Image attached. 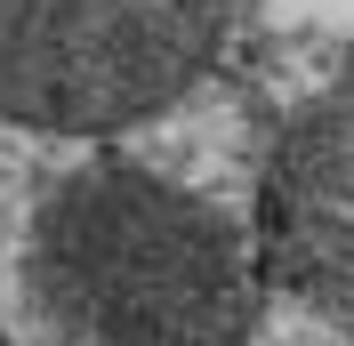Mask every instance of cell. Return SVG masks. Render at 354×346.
<instances>
[{"label": "cell", "instance_id": "cell-1", "mask_svg": "<svg viewBox=\"0 0 354 346\" xmlns=\"http://www.w3.org/2000/svg\"><path fill=\"white\" fill-rule=\"evenodd\" d=\"M0 121V346H242L266 185L177 137Z\"/></svg>", "mask_w": 354, "mask_h": 346}, {"label": "cell", "instance_id": "cell-2", "mask_svg": "<svg viewBox=\"0 0 354 346\" xmlns=\"http://www.w3.org/2000/svg\"><path fill=\"white\" fill-rule=\"evenodd\" d=\"M225 0H0V121L129 129L185 105Z\"/></svg>", "mask_w": 354, "mask_h": 346}, {"label": "cell", "instance_id": "cell-3", "mask_svg": "<svg viewBox=\"0 0 354 346\" xmlns=\"http://www.w3.org/2000/svg\"><path fill=\"white\" fill-rule=\"evenodd\" d=\"M266 266L354 338V81L322 97L266 170Z\"/></svg>", "mask_w": 354, "mask_h": 346}]
</instances>
